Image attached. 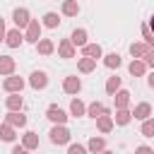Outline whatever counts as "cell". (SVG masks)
<instances>
[{
	"instance_id": "1",
	"label": "cell",
	"mask_w": 154,
	"mask_h": 154,
	"mask_svg": "<svg viewBox=\"0 0 154 154\" xmlns=\"http://www.w3.org/2000/svg\"><path fill=\"white\" fill-rule=\"evenodd\" d=\"M51 142H53V144H65V142H70V130H67L65 125H55V128L51 130Z\"/></svg>"
},
{
	"instance_id": "2",
	"label": "cell",
	"mask_w": 154,
	"mask_h": 154,
	"mask_svg": "<svg viewBox=\"0 0 154 154\" xmlns=\"http://www.w3.org/2000/svg\"><path fill=\"white\" fill-rule=\"evenodd\" d=\"M2 87H5V91H10V94H19L22 89H24V79L22 77H7L5 82H2Z\"/></svg>"
},
{
	"instance_id": "3",
	"label": "cell",
	"mask_w": 154,
	"mask_h": 154,
	"mask_svg": "<svg viewBox=\"0 0 154 154\" xmlns=\"http://www.w3.org/2000/svg\"><path fill=\"white\" fill-rule=\"evenodd\" d=\"M46 118H48V120H53V123H58V125H63V123L67 120V113H65L60 106H48Z\"/></svg>"
},
{
	"instance_id": "4",
	"label": "cell",
	"mask_w": 154,
	"mask_h": 154,
	"mask_svg": "<svg viewBox=\"0 0 154 154\" xmlns=\"http://www.w3.org/2000/svg\"><path fill=\"white\" fill-rule=\"evenodd\" d=\"M12 19H14V24H17V29H22V26H29V10H24V7H17L14 12H12Z\"/></svg>"
},
{
	"instance_id": "5",
	"label": "cell",
	"mask_w": 154,
	"mask_h": 154,
	"mask_svg": "<svg viewBox=\"0 0 154 154\" xmlns=\"http://www.w3.org/2000/svg\"><path fill=\"white\" fill-rule=\"evenodd\" d=\"M38 38H41V24H38V19H31L26 26V41L38 43Z\"/></svg>"
},
{
	"instance_id": "6",
	"label": "cell",
	"mask_w": 154,
	"mask_h": 154,
	"mask_svg": "<svg viewBox=\"0 0 154 154\" xmlns=\"http://www.w3.org/2000/svg\"><path fill=\"white\" fill-rule=\"evenodd\" d=\"M29 84H31L34 89H43V87L48 84V75H46L43 70H36V72H31V79H29Z\"/></svg>"
},
{
	"instance_id": "7",
	"label": "cell",
	"mask_w": 154,
	"mask_h": 154,
	"mask_svg": "<svg viewBox=\"0 0 154 154\" xmlns=\"http://www.w3.org/2000/svg\"><path fill=\"white\" fill-rule=\"evenodd\" d=\"M79 89H82L79 77H65V82H63V91L65 94H77Z\"/></svg>"
},
{
	"instance_id": "8",
	"label": "cell",
	"mask_w": 154,
	"mask_h": 154,
	"mask_svg": "<svg viewBox=\"0 0 154 154\" xmlns=\"http://www.w3.org/2000/svg\"><path fill=\"white\" fill-rule=\"evenodd\" d=\"M5 123H7V125H12V128H17V125H19V128H24V125H26V116H22L19 111H10V113H7V118H5Z\"/></svg>"
},
{
	"instance_id": "9",
	"label": "cell",
	"mask_w": 154,
	"mask_h": 154,
	"mask_svg": "<svg viewBox=\"0 0 154 154\" xmlns=\"http://www.w3.org/2000/svg\"><path fill=\"white\" fill-rule=\"evenodd\" d=\"M14 72V58L0 55V75H12Z\"/></svg>"
},
{
	"instance_id": "10",
	"label": "cell",
	"mask_w": 154,
	"mask_h": 154,
	"mask_svg": "<svg viewBox=\"0 0 154 154\" xmlns=\"http://www.w3.org/2000/svg\"><path fill=\"white\" fill-rule=\"evenodd\" d=\"M22 38H24V36L19 34V29H12V31H7V34H5V41H7V46H10V48H17V46L22 43Z\"/></svg>"
},
{
	"instance_id": "11",
	"label": "cell",
	"mask_w": 154,
	"mask_h": 154,
	"mask_svg": "<svg viewBox=\"0 0 154 154\" xmlns=\"http://www.w3.org/2000/svg\"><path fill=\"white\" fill-rule=\"evenodd\" d=\"M70 43H72V46H82V48H84V46H87V31H84V29H75V31H72V36H70Z\"/></svg>"
},
{
	"instance_id": "12",
	"label": "cell",
	"mask_w": 154,
	"mask_h": 154,
	"mask_svg": "<svg viewBox=\"0 0 154 154\" xmlns=\"http://www.w3.org/2000/svg\"><path fill=\"white\" fill-rule=\"evenodd\" d=\"M132 116H135L137 120H147V118L152 116V106H149V103H140V106H135Z\"/></svg>"
},
{
	"instance_id": "13",
	"label": "cell",
	"mask_w": 154,
	"mask_h": 154,
	"mask_svg": "<svg viewBox=\"0 0 154 154\" xmlns=\"http://www.w3.org/2000/svg\"><path fill=\"white\" fill-rule=\"evenodd\" d=\"M63 14H65V17H75V14H79V5H77V0H65V2H63Z\"/></svg>"
},
{
	"instance_id": "14",
	"label": "cell",
	"mask_w": 154,
	"mask_h": 154,
	"mask_svg": "<svg viewBox=\"0 0 154 154\" xmlns=\"http://www.w3.org/2000/svg\"><path fill=\"white\" fill-rule=\"evenodd\" d=\"M96 125H99V130H101V132H111V130H113V118L103 113V116H99V118H96Z\"/></svg>"
},
{
	"instance_id": "15",
	"label": "cell",
	"mask_w": 154,
	"mask_h": 154,
	"mask_svg": "<svg viewBox=\"0 0 154 154\" xmlns=\"http://www.w3.org/2000/svg\"><path fill=\"white\" fill-rule=\"evenodd\" d=\"M58 53H60L63 58H75V46H72L70 41H60V43H58Z\"/></svg>"
},
{
	"instance_id": "16",
	"label": "cell",
	"mask_w": 154,
	"mask_h": 154,
	"mask_svg": "<svg viewBox=\"0 0 154 154\" xmlns=\"http://www.w3.org/2000/svg\"><path fill=\"white\" fill-rule=\"evenodd\" d=\"M128 70H130V75L140 77V75H144V72H147V65H144V60H132V63L128 65Z\"/></svg>"
},
{
	"instance_id": "17",
	"label": "cell",
	"mask_w": 154,
	"mask_h": 154,
	"mask_svg": "<svg viewBox=\"0 0 154 154\" xmlns=\"http://www.w3.org/2000/svg\"><path fill=\"white\" fill-rule=\"evenodd\" d=\"M22 147H24V149H36V147H38V135H36V132H26L24 140H22Z\"/></svg>"
},
{
	"instance_id": "18",
	"label": "cell",
	"mask_w": 154,
	"mask_h": 154,
	"mask_svg": "<svg viewBox=\"0 0 154 154\" xmlns=\"http://www.w3.org/2000/svg\"><path fill=\"white\" fill-rule=\"evenodd\" d=\"M84 58H101V46L99 43H87L84 46Z\"/></svg>"
},
{
	"instance_id": "19",
	"label": "cell",
	"mask_w": 154,
	"mask_h": 154,
	"mask_svg": "<svg viewBox=\"0 0 154 154\" xmlns=\"http://www.w3.org/2000/svg\"><path fill=\"white\" fill-rule=\"evenodd\" d=\"M149 51H152V48H149L147 43H132V46H130V53H132L135 58H144Z\"/></svg>"
},
{
	"instance_id": "20",
	"label": "cell",
	"mask_w": 154,
	"mask_h": 154,
	"mask_svg": "<svg viewBox=\"0 0 154 154\" xmlns=\"http://www.w3.org/2000/svg\"><path fill=\"white\" fill-rule=\"evenodd\" d=\"M77 67H79V72H91V70L96 67V60H94V58H79Z\"/></svg>"
},
{
	"instance_id": "21",
	"label": "cell",
	"mask_w": 154,
	"mask_h": 154,
	"mask_svg": "<svg viewBox=\"0 0 154 154\" xmlns=\"http://www.w3.org/2000/svg\"><path fill=\"white\" fill-rule=\"evenodd\" d=\"M14 137H17V135H14V128L5 123V125L0 128V140H5V142H14Z\"/></svg>"
},
{
	"instance_id": "22",
	"label": "cell",
	"mask_w": 154,
	"mask_h": 154,
	"mask_svg": "<svg viewBox=\"0 0 154 154\" xmlns=\"http://www.w3.org/2000/svg\"><path fill=\"white\" fill-rule=\"evenodd\" d=\"M36 48H38V53H41V55H51V53H53V41L41 38V41L36 43Z\"/></svg>"
},
{
	"instance_id": "23",
	"label": "cell",
	"mask_w": 154,
	"mask_h": 154,
	"mask_svg": "<svg viewBox=\"0 0 154 154\" xmlns=\"http://www.w3.org/2000/svg\"><path fill=\"white\" fill-rule=\"evenodd\" d=\"M130 103V91H116V108H125Z\"/></svg>"
},
{
	"instance_id": "24",
	"label": "cell",
	"mask_w": 154,
	"mask_h": 154,
	"mask_svg": "<svg viewBox=\"0 0 154 154\" xmlns=\"http://www.w3.org/2000/svg\"><path fill=\"white\" fill-rule=\"evenodd\" d=\"M22 103H24V99H22L19 94L7 96V108H10V111H19V108H22Z\"/></svg>"
},
{
	"instance_id": "25",
	"label": "cell",
	"mask_w": 154,
	"mask_h": 154,
	"mask_svg": "<svg viewBox=\"0 0 154 154\" xmlns=\"http://www.w3.org/2000/svg\"><path fill=\"white\" fill-rule=\"evenodd\" d=\"M87 113H89L91 118H99V116H103V113H106V108H103V103H99V101H94V103H89V108H87Z\"/></svg>"
},
{
	"instance_id": "26",
	"label": "cell",
	"mask_w": 154,
	"mask_h": 154,
	"mask_svg": "<svg viewBox=\"0 0 154 154\" xmlns=\"http://www.w3.org/2000/svg\"><path fill=\"white\" fill-rule=\"evenodd\" d=\"M130 118H132V113H130L128 108H118V113H116V123H118V125H128Z\"/></svg>"
},
{
	"instance_id": "27",
	"label": "cell",
	"mask_w": 154,
	"mask_h": 154,
	"mask_svg": "<svg viewBox=\"0 0 154 154\" xmlns=\"http://www.w3.org/2000/svg\"><path fill=\"white\" fill-rule=\"evenodd\" d=\"M103 147H106V142H103L101 137H91V140H89V152L101 154V152H103Z\"/></svg>"
},
{
	"instance_id": "28",
	"label": "cell",
	"mask_w": 154,
	"mask_h": 154,
	"mask_svg": "<svg viewBox=\"0 0 154 154\" xmlns=\"http://www.w3.org/2000/svg\"><path fill=\"white\" fill-rule=\"evenodd\" d=\"M43 24H46L48 29H55V26L60 24V19H58L55 12H46V14H43Z\"/></svg>"
},
{
	"instance_id": "29",
	"label": "cell",
	"mask_w": 154,
	"mask_h": 154,
	"mask_svg": "<svg viewBox=\"0 0 154 154\" xmlns=\"http://www.w3.org/2000/svg\"><path fill=\"white\" fill-rule=\"evenodd\" d=\"M84 111H87V106H84L79 99H72V103H70V113H72V116H84Z\"/></svg>"
},
{
	"instance_id": "30",
	"label": "cell",
	"mask_w": 154,
	"mask_h": 154,
	"mask_svg": "<svg viewBox=\"0 0 154 154\" xmlns=\"http://www.w3.org/2000/svg\"><path fill=\"white\" fill-rule=\"evenodd\" d=\"M103 65H106V67H118V65H120V55H118V53H108V55L103 58Z\"/></svg>"
},
{
	"instance_id": "31",
	"label": "cell",
	"mask_w": 154,
	"mask_h": 154,
	"mask_svg": "<svg viewBox=\"0 0 154 154\" xmlns=\"http://www.w3.org/2000/svg\"><path fill=\"white\" fill-rule=\"evenodd\" d=\"M120 89V77H108V82H106V91L108 94H116Z\"/></svg>"
},
{
	"instance_id": "32",
	"label": "cell",
	"mask_w": 154,
	"mask_h": 154,
	"mask_svg": "<svg viewBox=\"0 0 154 154\" xmlns=\"http://www.w3.org/2000/svg\"><path fill=\"white\" fill-rule=\"evenodd\" d=\"M142 135L144 137H154V118H147L142 123Z\"/></svg>"
},
{
	"instance_id": "33",
	"label": "cell",
	"mask_w": 154,
	"mask_h": 154,
	"mask_svg": "<svg viewBox=\"0 0 154 154\" xmlns=\"http://www.w3.org/2000/svg\"><path fill=\"white\" fill-rule=\"evenodd\" d=\"M67 154H87V147H82V144H70Z\"/></svg>"
},
{
	"instance_id": "34",
	"label": "cell",
	"mask_w": 154,
	"mask_h": 154,
	"mask_svg": "<svg viewBox=\"0 0 154 154\" xmlns=\"http://www.w3.org/2000/svg\"><path fill=\"white\" fill-rule=\"evenodd\" d=\"M144 65H154V48H152V51L144 55Z\"/></svg>"
},
{
	"instance_id": "35",
	"label": "cell",
	"mask_w": 154,
	"mask_h": 154,
	"mask_svg": "<svg viewBox=\"0 0 154 154\" xmlns=\"http://www.w3.org/2000/svg\"><path fill=\"white\" fill-rule=\"evenodd\" d=\"M135 154H154V152H152L149 147H144V144H142V147H137V149H135Z\"/></svg>"
},
{
	"instance_id": "36",
	"label": "cell",
	"mask_w": 154,
	"mask_h": 154,
	"mask_svg": "<svg viewBox=\"0 0 154 154\" xmlns=\"http://www.w3.org/2000/svg\"><path fill=\"white\" fill-rule=\"evenodd\" d=\"M12 154H29V149H24V147H12Z\"/></svg>"
},
{
	"instance_id": "37",
	"label": "cell",
	"mask_w": 154,
	"mask_h": 154,
	"mask_svg": "<svg viewBox=\"0 0 154 154\" xmlns=\"http://www.w3.org/2000/svg\"><path fill=\"white\" fill-rule=\"evenodd\" d=\"M5 34H7V31H5V22L0 19V38H5Z\"/></svg>"
},
{
	"instance_id": "38",
	"label": "cell",
	"mask_w": 154,
	"mask_h": 154,
	"mask_svg": "<svg viewBox=\"0 0 154 154\" xmlns=\"http://www.w3.org/2000/svg\"><path fill=\"white\" fill-rule=\"evenodd\" d=\"M147 26H149V31H152V36H154V14H152V19H149V24H147Z\"/></svg>"
},
{
	"instance_id": "39",
	"label": "cell",
	"mask_w": 154,
	"mask_h": 154,
	"mask_svg": "<svg viewBox=\"0 0 154 154\" xmlns=\"http://www.w3.org/2000/svg\"><path fill=\"white\" fill-rule=\"evenodd\" d=\"M149 87H152V89H154V72H152V75H149Z\"/></svg>"
},
{
	"instance_id": "40",
	"label": "cell",
	"mask_w": 154,
	"mask_h": 154,
	"mask_svg": "<svg viewBox=\"0 0 154 154\" xmlns=\"http://www.w3.org/2000/svg\"><path fill=\"white\" fill-rule=\"evenodd\" d=\"M101 154H113V152H106V149H103V152H101Z\"/></svg>"
}]
</instances>
